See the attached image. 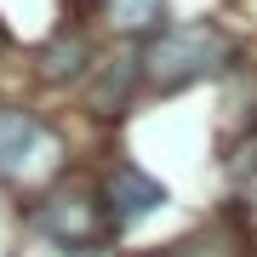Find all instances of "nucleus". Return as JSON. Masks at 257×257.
Instances as JSON below:
<instances>
[{
  "mask_svg": "<svg viewBox=\"0 0 257 257\" xmlns=\"http://www.w3.org/2000/svg\"><path fill=\"white\" fill-rule=\"evenodd\" d=\"M234 63V40L217 23H166L143 52V80L155 92H189Z\"/></svg>",
  "mask_w": 257,
  "mask_h": 257,
  "instance_id": "nucleus-1",
  "label": "nucleus"
},
{
  "mask_svg": "<svg viewBox=\"0 0 257 257\" xmlns=\"http://www.w3.org/2000/svg\"><path fill=\"white\" fill-rule=\"evenodd\" d=\"M35 229L63 251H97L103 234L114 229L109 223V206H103V189H86V183H63V189H46L35 206Z\"/></svg>",
  "mask_w": 257,
  "mask_h": 257,
  "instance_id": "nucleus-2",
  "label": "nucleus"
},
{
  "mask_svg": "<svg viewBox=\"0 0 257 257\" xmlns=\"http://www.w3.org/2000/svg\"><path fill=\"white\" fill-rule=\"evenodd\" d=\"M63 166V138L18 103H0V183H46Z\"/></svg>",
  "mask_w": 257,
  "mask_h": 257,
  "instance_id": "nucleus-3",
  "label": "nucleus"
},
{
  "mask_svg": "<svg viewBox=\"0 0 257 257\" xmlns=\"http://www.w3.org/2000/svg\"><path fill=\"white\" fill-rule=\"evenodd\" d=\"M160 200H166V189L149 172H138V166H114V172L103 177V206H109V223H114V229L143 223L149 211H160Z\"/></svg>",
  "mask_w": 257,
  "mask_h": 257,
  "instance_id": "nucleus-4",
  "label": "nucleus"
},
{
  "mask_svg": "<svg viewBox=\"0 0 257 257\" xmlns=\"http://www.w3.org/2000/svg\"><path fill=\"white\" fill-rule=\"evenodd\" d=\"M138 80H143V57H132V52H120L109 57V63H97L92 69V109L97 114H126L132 109V97H138Z\"/></svg>",
  "mask_w": 257,
  "mask_h": 257,
  "instance_id": "nucleus-5",
  "label": "nucleus"
},
{
  "mask_svg": "<svg viewBox=\"0 0 257 257\" xmlns=\"http://www.w3.org/2000/svg\"><path fill=\"white\" fill-rule=\"evenodd\" d=\"M40 80H52V86H63V80H80L86 69H97L92 63V40L86 35H52L46 46H40Z\"/></svg>",
  "mask_w": 257,
  "mask_h": 257,
  "instance_id": "nucleus-6",
  "label": "nucleus"
},
{
  "mask_svg": "<svg viewBox=\"0 0 257 257\" xmlns=\"http://www.w3.org/2000/svg\"><path fill=\"white\" fill-rule=\"evenodd\" d=\"M97 12L114 35H160L166 29V0H97Z\"/></svg>",
  "mask_w": 257,
  "mask_h": 257,
  "instance_id": "nucleus-7",
  "label": "nucleus"
}]
</instances>
